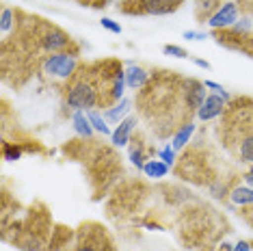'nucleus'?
Segmentation results:
<instances>
[{
	"label": "nucleus",
	"mask_w": 253,
	"mask_h": 251,
	"mask_svg": "<svg viewBox=\"0 0 253 251\" xmlns=\"http://www.w3.org/2000/svg\"><path fill=\"white\" fill-rule=\"evenodd\" d=\"M221 143L240 165H253V100L232 98L221 115Z\"/></svg>",
	"instance_id": "obj_1"
},
{
	"label": "nucleus",
	"mask_w": 253,
	"mask_h": 251,
	"mask_svg": "<svg viewBox=\"0 0 253 251\" xmlns=\"http://www.w3.org/2000/svg\"><path fill=\"white\" fill-rule=\"evenodd\" d=\"M102 102L100 61L80 65L74 78L65 84V104L72 111H91Z\"/></svg>",
	"instance_id": "obj_2"
},
{
	"label": "nucleus",
	"mask_w": 253,
	"mask_h": 251,
	"mask_svg": "<svg viewBox=\"0 0 253 251\" xmlns=\"http://www.w3.org/2000/svg\"><path fill=\"white\" fill-rule=\"evenodd\" d=\"M33 37H35L37 48L42 50V52H48V54L70 52V48L78 52V48L74 45V39L67 35L65 31H61L59 26H52V24H48V22H43V20H39L37 28L33 31Z\"/></svg>",
	"instance_id": "obj_3"
},
{
	"label": "nucleus",
	"mask_w": 253,
	"mask_h": 251,
	"mask_svg": "<svg viewBox=\"0 0 253 251\" xmlns=\"http://www.w3.org/2000/svg\"><path fill=\"white\" fill-rule=\"evenodd\" d=\"M80 63L76 52H54L48 54L42 61V72L50 81H61V83H70L74 78V74L78 72Z\"/></svg>",
	"instance_id": "obj_4"
},
{
	"label": "nucleus",
	"mask_w": 253,
	"mask_h": 251,
	"mask_svg": "<svg viewBox=\"0 0 253 251\" xmlns=\"http://www.w3.org/2000/svg\"><path fill=\"white\" fill-rule=\"evenodd\" d=\"M126 15H169L175 13L184 0H122Z\"/></svg>",
	"instance_id": "obj_5"
},
{
	"label": "nucleus",
	"mask_w": 253,
	"mask_h": 251,
	"mask_svg": "<svg viewBox=\"0 0 253 251\" xmlns=\"http://www.w3.org/2000/svg\"><path fill=\"white\" fill-rule=\"evenodd\" d=\"M72 251H113V245L102 225L84 223L80 225L76 234V243L72 245Z\"/></svg>",
	"instance_id": "obj_6"
},
{
	"label": "nucleus",
	"mask_w": 253,
	"mask_h": 251,
	"mask_svg": "<svg viewBox=\"0 0 253 251\" xmlns=\"http://www.w3.org/2000/svg\"><path fill=\"white\" fill-rule=\"evenodd\" d=\"M236 22H238V2L227 0V2H223L221 7L216 9V13L212 15L206 24H208L212 31H223V28H232Z\"/></svg>",
	"instance_id": "obj_7"
},
{
	"label": "nucleus",
	"mask_w": 253,
	"mask_h": 251,
	"mask_svg": "<svg viewBox=\"0 0 253 251\" xmlns=\"http://www.w3.org/2000/svg\"><path fill=\"white\" fill-rule=\"evenodd\" d=\"M208 98L206 95V84L195 81V78H184V100H186L188 111L197 115L199 106L204 104V100Z\"/></svg>",
	"instance_id": "obj_8"
},
{
	"label": "nucleus",
	"mask_w": 253,
	"mask_h": 251,
	"mask_svg": "<svg viewBox=\"0 0 253 251\" xmlns=\"http://www.w3.org/2000/svg\"><path fill=\"white\" fill-rule=\"evenodd\" d=\"M225 108H227V102L223 100L221 95L210 93L208 98L204 100V104L199 106V111H197V119H199V122H212V119L221 117L223 113H225Z\"/></svg>",
	"instance_id": "obj_9"
},
{
	"label": "nucleus",
	"mask_w": 253,
	"mask_h": 251,
	"mask_svg": "<svg viewBox=\"0 0 253 251\" xmlns=\"http://www.w3.org/2000/svg\"><path fill=\"white\" fill-rule=\"evenodd\" d=\"M152 81V74H149L145 67L136 65V63H128L126 65V84L132 91H141L147 87V83Z\"/></svg>",
	"instance_id": "obj_10"
},
{
	"label": "nucleus",
	"mask_w": 253,
	"mask_h": 251,
	"mask_svg": "<svg viewBox=\"0 0 253 251\" xmlns=\"http://www.w3.org/2000/svg\"><path fill=\"white\" fill-rule=\"evenodd\" d=\"M134 128H136V117L128 115L122 124H117V128L113 130V134H111V143H113L115 147H124V145H128V143H130V139H132V132H134Z\"/></svg>",
	"instance_id": "obj_11"
},
{
	"label": "nucleus",
	"mask_w": 253,
	"mask_h": 251,
	"mask_svg": "<svg viewBox=\"0 0 253 251\" xmlns=\"http://www.w3.org/2000/svg\"><path fill=\"white\" fill-rule=\"evenodd\" d=\"M128 154H130V161L134 165L136 169H143V165H145L149 158H147V143L141 139V136H132L130 143H128Z\"/></svg>",
	"instance_id": "obj_12"
},
{
	"label": "nucleus",
	"mask_w": 253,
	"mask_h": 251,
	"mask_svg": "<svg viewBox=\"0 0 253 251\" xmlns=\"http://www.w3.org/2000/svg\"><path fill=\"white\" fill-rule=\"evenodd\" d=\"M130 111H132V102L128 98H124V100H119L117 104H113L111 108H106L104 117H106V122H111V124H122L124 119L130 115Z\"/></svg>",
	"instance_id": "obj_13"
},
{
	"label": "nucleus",
	"mask_w": 253,
	"mask_h": 251,
	"mask_svg": "<svg viewBox=\"0 0 253 251\" xmlns=\"http://www.w3.org/2000/svg\"><path fill=\"white\" fill-rule=\"evenodd\" d=\"M72 124H74V130H76L78 136L83 139H91L93 136V126H91L89 117H87V111H74L72 113Z\"/></svg>",
	"instance_id": "obj_14"
},
{
	"label": "nucleus",
	"mask_w": 253,
	"mask_h": 251,
	"mask_svg": "<svg viewBox=\"0 0 253 251\" xmlns=\"http://www.w3.org/2000/svg\"><path fill=\"white\" fill-rule=\"evenodd\" d=\"M195 128H197V126H195L193 122H186V124H182L180 128L175 130V134L171 136V145H173V150H175V152H177V150H184V147H186V143L191 141V136L195 134Z\"/></svg>",
	"instance_id": "obj_15"
},
{
	"label": "nucleus",
	"mask_w": 253,
	"mask_h": 251,
	"mask_svg": "<svg viewBox=\"0 0 253 251\" xmlns=\"http://www.w3.org/2000/svg\"><path fill=\"white\" fill-rule=\"evenodd\" d=\"M229 199L236 206H253V188L251 186H234L229 191Z\"/></svg>",
	"instance_id": "obj_16"
},
{
	"label": "nucleus",
	"mask_w": 253,
	"mask_h": 251,
	"mask_svg": "<svg viewBox=\"0 0 253 251\" xmlns=\"http://www.w3.org/2000/svg\"><path fill=\"white\" fill-rule=\"evenodd\" d=\"M143 173H145L147 178L160 180V178H165V175L169 173V165L163 163V161H154V158H149V161L143 165Z\"/></svg>",
	"instance_id": "obj_17"
},
{
	"label": "nucleus",
	"mask_w": 253,
	"mask_h": 251,
	"mask_svg": "<svg viewBox=\"0 0 253 251\" xmlns=\"http://www.w3.org/2000/svg\"><path fill=\"white\" fill-rule=\"evenodd\" d=\"M87 117H89V122H91V126H93L95 132L106 134V136H108V134H113V132H111V128L106 126V117H102L97 111H93V108H91V111H87Z\"/></svg>",
	"instance_id": "obj_18"
},
{
	"label": "nucleus",
	"mask_w": 253,
	"mask_h": 251,
	"mask_svg": "<svg viewBox=\"0 0 253 251\" xmlns=\"http://www.w3.org/2000/svg\"><path fill=\"white\" fill-rule=\"evenodd\" d=\"M13 26H15V11L9 9V7H4L2 9V15H0V31H2V37L4 39H7L9 31Z\"/></svg>",
	"instance_id": "obj_19"
},
{
	"label": "nucleus",
	"mask_w": 253,
	"mask_h": 251,
	"mask_svg": "<svg viewBox=\"0 0 253 251\" xmlns=\"http://www.w3.org/2000/svg\"><path fill=\"white\" fill-rule=\"evenodd\" d=\"M20 156H22L20 143H2V158L4 161L13 163V161H20Z\"/></svg>",
	"instance_id": "obj_20"
},
{
	"label": "nucleus",
	"mask_w": 253,
	"mask_h": 251,
	"mask_svg": "<svg viewBox=\"0 0 253 251\" xmlns=\"http://www.w3.org/2000/svg\"><path fill=\"white\" fill-rule=\"evenodd\" d=\"M163 54L165 56H175V59H188V56H191L184 48H180V45H173V43H167L163 48Z\"/></svg>",
	"instance_id": "obj_21"
},
{
	"label": "nucleus",
	"mask_w": 253,
	"mask_h": 251,
	"mask_svg": "<svg viewBox=\"0 0 253 251\" xmlns=\"http://www.w3.org/2000/svg\"><path fill=\"white\" fill-rule=\"evenodd\" d=\"M158 156H160V161L167 163L169 167H173V165H175V150H173V145H171V143L165 145L163 150L158 152Z\"/></svg>",
	"instance_id": "obj_22"
},
{
	"label": "nucleus",
	"mask_w": 253,
	"mask_h": 251,
	"mask_svg": "<svg viewBox=\"0 0 253 251\" xmlns=\"http://www.w3.org/2000/svg\"><path fill=\"white\" fill-rule=\"evenodd\" d=\"M204 84H206V89H210V91H212V93L221 95V98L225 100V102H232V95H229L227 91L223 89V87H221V84H218V83H214V81H206Z\"/></svg>",
	"instance_id": "obj_23"
},
{
	"label": "nucleus",
	"mask_w": 253,
	"mask_h": 251,
	"mask_svg": "<svg viewBox=\"0 0 253 251\" xmlns=\"http://www.w3.org/2000/svg\"><path fill=\"white\" fill-rule=\"evenodd\" d=\"M100 24H102V28H106L108 33H113V35H122V26H119L115 20H111V18H102V20H100Z\"/></svg>",
	"instance_id": "obj_24"
},
{
	"label": "nucleus",
	"mask_w": 253,
	"mask_h": 251,
	"mask_svg": "<svg viewBox=\"0 0 253 251\" xmlns=\"http://www.w3.org/2000/svg\"><path fill=\"white\" fill-rule=\"evenodd\" d=\"M80 2L87 4V7H93V9H102V7H108L115 0H80Z\"/></svg>",
	"instance_id": "obj_25"
},
{
	"label": "nucleus",
	"mask_w": 253,
	"mask_h": 251,
	"mask_svg": "<svg viewBox=\"0 0 253 251\" xmlns=\"http://www.w3.org/2000/svg\"><path fill=\"white\" fill-rule=\"evenodd\" d=\"M184 39H193V42H201L206 39V33H199V31H184Z\"/></svg>",
	"instance_id": "obj_26"
},
{
	"label": "nucleus",
	"mask_w": 253,
	"mask_h": 251,
	"mask_svg": "<svg viewBox=\"0 0 253 251\" xmlns=\"http://www.w3.org/2000/svg\"><path fill=\"white\" fill-rule=\"evenodd\" d=\"M240 216L253 227V206H243V210H240Z\"/></svg>",
	"instance_id": "obj_27"
},
{
	"label": "nucleus",
	"mask_w": 253,
	"mask_h": 251,
	"mask_svg": "<svg viewBox=\"0 0 253 251\" xmlns=\"http://www.w3.org/2000/svg\"><path fill=\"white\" fill-rule=\"evenodd\" d=\"M191 61H193L197 67H201V70H206V72H210V70H212V65H210L208 61H204V59H197V56H191Z\"/></svg>",
	"instance_id": "obj_28"
},
{
	"label": "nucleus",
	"mask_w": 253,
	"mask_h": 251,
	"mask_svg": "<svg viewBox=\"0 0 253 251\" xmlns=\"http://www.w3.org/2000/svg\"><path fill=\"white\" fill-rule=\"evenodd\" d=\"M232 251H251V243L249 241H240L238 245H234Z\"/></svg>",
	"instance_id": "obj_29"
},
{
	"label": "nucleus",
	"mask_w": 253,
	"mask_h": 251,
	"mask_svg": "<svg viewBox=\"0 0 253 251\" xmlns=\"http://www.w3.org/2000/svg\"><path fill=\"white\" fill-rule=\"evenodd\" d=\"M243 180L247 182V186L253 188V165H249V169H247V173L243 175Z\"/></svg>",
	"instance_id": "obj_30"
},
{
	"label": "nucleus",
	"mask_w": 253,
	"mask_h": 251,
	"mask_svg": "<svg viewBox=\"0 0 253 251\" xmlns=\"http://www.w3.org/2000/svg\"><path fill=\"white\" fill-rule=\"evenodd\" d=\"M212 2H216V4H223V0H212Z\"/></svg>",
	"instance_id": "obj_31"
}]
</instances>
